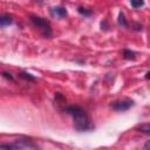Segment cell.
Returning a JSON list of instances; mask_svg holds the SVG:
<instances>
[{
    "instance_id": "18",
    "label": "cell",
    "mask_w": 150,
    "mask_h": 150,
    "mask_svg": "<svg viewBox=\"0 0 150 150\" xmlns=\"http://www.w3.org/2000/svg\"><path fill=\"white\" fill-rule=\"evenodd\" d=\"M35 2H38V4L40 5V4H42V2H43V0H35Z\"/></svg>"
},
{
    "instance_id": "13",
    "label": "cell",
    "mask_w": 150,
    "mask_h": 150,
    "mask_svg": "<svg viewBox=\"0 0 150 150\" xmlns=\"http://www.w3.org/2000/svg\"><path fill=\"white\" fill-rule=\"evenodd\" d=\"M2 76H4L5 79H7V80H11V81H13V80H14L13 75H12L11 73H8V71H2Z\"/></svg>"
},
{
    "instance_id": "8",
    "label": "cell",
    "mask_w": 150,
    "mask_h": 150,
    "mask_svg": "<svg viewBox=\"0 0 150 150\" xmlns=\"http://www.w3.org/2000/svg\"><path fill=\"white\" fill-rule=\"evenodd\" d=\"M77 12H79L81 15L86 16V18H89V16H91V15H93V13H94L91 9H89V8H86V7H82V6L77 7Z\"/></svg>"
},
{
    "instance_id": "4",
    "label": "cell",
    "mask_w": 150,
    "mask_h": 150,
    "mask_svg": "<svg viewBox=\"0 0 150 150\" xmlns=\"http://www.w3.org/2000/svg\"><path fill=\"white\" fill-rule=\"evenodd\" d=\"M134 101L125 98V100H121V101H115L114 103H111V108L116 111H127L129 110L132 105H134Z\"/></svg>"
},
{
    "instance_id": "10",
    "label": "cell",
    "mask_w": 150,
    "mask_h": 150,
    "mask_svg": "<svg viewBox=\"0 0 150 150\" xmlns=\"http://www.w3.org/2000/svg\"><path fill=\"white\" fill-rule=\"evenodd\" d=\"M19 75H20L21 79H23V80H26V81H35V80H36L35 76H33L32 74H29V73H27V71H20Z\"/></svg>"
},
{
    "instance_id": "6",
    "label": "cell",
    "mask_w": 150,
    "mask_h": 150,
    "mask_svg": "<svg viewBox=\"0 0 150 150\" xmlns=\"http://www.w3.org/2000/svg\"><path fill=\"white\" fill-rule=\"evenodd\" d=\"M12 23H13V18H12L11 15L4 14V15L0 16V26H1L2 28L6 27V26H9V25H12Z\"/></svg>"
},
{
    "instance_id": "9",
    "label": "cell",
    "mask_w": 150,
    "mask_h": 150,
    "mask_svg": "<svg viewBox=\"0 0 150 150\" xmlns=\"http://www.w3.org/2000/svg\"><path fill=\"white\" fill-rule=\"evenodd\" d=\"M123 56L127 60H134L136 57V53L132 52V50H130V49H124L123 50Z\"/></svg>"
},
{
    "instance_id": "17",
    "label": "cell",
    "mask_w": 150,
    "mask_h": 150,
    "mask_svg": "<svg viewBox=\"0 0 150 150\" xmlns=\"http://www.w3.org/2000/svg\"><path fill=\"white\" fill-rule=\"evenodd\" d=\"M145 80H150V70L149 71H146V74H145Z\"/></svg>"
},
{
    "instance_id": "7",
    "label": "cell",
    "mask_w": 150,
    "mask_h": 150,
    "mask_svg": "<svg viewBox=\"0 0 150 150\" xmlns=\"http://www.w3.org/2000/svg\"><path fill=\"white\" fill-rule=\"evenodd\" d=\"M117 23H118V26L122 27V28H128V27H129V23H128V21H127V19H125V15H124L123 12H120V13H118Z\"/></svg>"
},
{
    "instance_id": "16",
    "label": "cell",
    "mask_w": 150,
    "mask_h": 150,
    "mask_svg": "<svg viewBox=\"0 0 150 150\" xmlns=\"http://www.w3.org/2000/svg\"><path fill=\"white\" fill-rule=\"evenodd\" d=\"M144 148H145V149H149V150H150V139H149V141H148V142H146V143L144 144Z\"/></svg>"
},
{
    "instance_id": "5",
    "label": "cell",
    "mask_w": 150,
    "mask_h": 150,
    "mask_svg": "<svg viewBox=\"0 0 150 150\" xmlns=\"http://www.w3.org/2000/svg\"><path fill=\"white\" fill-rule=\"evenodd\" d=\"M49 13L53 18H57V19H62V18H66L68 15V12L64 7L62 6H56V7H52L49 9Z\"/></svg>"
},
{
    "instance_id": "3",
    "label": "cell",
    "mask_w": 150,
    "mask_h": 150,
    "mask_svg": "<svg viewBox=\"0 0 150 150\" xmlns=\"http://www.w3.org/2000/svg\"><path fill=\"white\" fill-rule=\"evenodd\" d=\"M25 148H32V149H36L38 146L33 143H30L28 139H19L15 141L14 143L11 144H1L0 149H25Z\"/></svg>"
},
{
    "instance_id": "2",
    "label": "cell",
    "mask_w": 150,
    "mask_h": 150,
    "mask_svg": "<svg viewBox=\"0 0 150 150\" xmlns=\"http://www.w3.org/2000/svg\"><path fill=\"white\" fill-rule=\"evenodd\" d=\"M30 22L33 23L34 27L39 28V30L41 32V34L45 38H50L52 36V26L46 19H43L41 16H38V15H30Z\"/></svg>"
},
{
    "instance_id": "12",
    "label": "cell",
    "mask_w": 150,
    "mask_h": 150,
    "mask_svg": "<svg viewBox=\"0 0 150 150\" xmlns=\"http://www.w3.org/2000/svg\"><path fill=\"white\" fill-rule=\"evenodd\" d=\"M138 130L144 134H150V124H143V125L138 127Z\"/></svg>"
},
{
    "instance_id": "11",
    "label": "cell",
    "mask_w": 150,
    "mask_h": 150,
    "mask_svg": "<svg viewBox=\"0 0 150 150\" xmlns=\"http://www.w3.org/2000/svg\"><path fill=\"white\" fill-rule=\"evenodd\" d=\"M130 5L132 8H141L144 6V0H130Z\"/></svg>"
},
{
    "instance_id": "1",
    "label": "cell",
    "mask_w": 150,
    "mask_h": 150,
    "mask_svg": "<svg viewBox=\"0 0 150 150\" xmlns=\"http://www.w3.org/2000/svg\"><path fill=\"white\" fill-rule=\"evenodd\" d=\"M64 111L73 117L75 130H77V131H88V130H91L94 128V125L90 121V117L88 116L86 110H83L81 107H79V105H67L64 108Z\"/></svg>"
},
{
    "instance_id": "14",
    "label": "cell",
    "mask_w": 150,
    "mask_h": 150,
    "mask_svg": "<svg viewBox=\"0 0 150 150\" xmlns=\"http://www.w3.org/2000/svg\"><path fill=\"white\" fill-rule=\"evenodd\" d=\"M108 23H107V20H103L102 22H101V29L102 30H108Z\"/></svg>"
},
{
    "instance_id": "15",
    "label": "cell",
    "mask_w": 150,
    "mask_h": 150,
    "mask_svg": "<svg viewBox=\"0 0 150 150\" xmlns=\"http://www.w3.org/2000/svg\"><path fill=\"white\" fill-rule=\"evenodd\" d=\"M134 29L135 30H142L143 29V27H142V25H138V23H134Z\"/></svg>"
}]
</instances>
